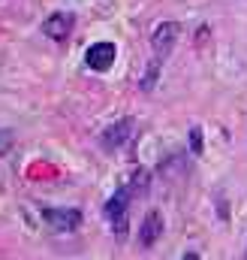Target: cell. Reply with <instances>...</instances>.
<instances>
[{"label":"cell","instance_id":"cell-3","mask_svg":"<svg viewBox=\"0 0 247 260\" xmlns=\"http://www.w3.org/2000/svg\"><path fill=\"white\" fill-rule=\"evenodd\" d=\"M115 58H118V49H115V43H97V46H91V49H88V55H85V64L91 67L94 73H106V70H112Z\"/></svg>","mask_w":247,"mask_h":260},{"label":"cell","instance_id":"cell-11","mask_svg":"<svg viewBox=\"0 0 247 260\" xmlns=\"http://www.w3.org/2000/svg\"><path fill=\"white\" fill-rule=\"evenodd\" d=\"M181 260H202V257H199L196 251H187V254H184V257H181Z\"/></svg>","mask_w":247,"mask_h":260},{"label":"cell","instance_id":"cell-2","mask_svg":"<svg viewBox=\"0 0 247 260\" xmlns=\"http://www.w3.org/2000/svg\"><path fill=\"white\" fill-rule=\"evenodd\" d=\"M43 218L58 233H69V230L81 227V212L78 209H43Z\"/></svg>","mask_w":247,"mask_h":260},{"label":"cell","instance_id":"cell-1","mask_svg":"<svg viewBox=\"0 0 247 260\" xmlns=\"http://www.w3.org/2000/svg\"><path fill=\"white\" fill-rule=\"evenodd\" d=\"M178 37H181V24H178V21H163V24H157V30L151 34V64H148L145 76H142V91H151V88H154V82H157L160 70L166 64V58L172 55V49H175V43H178Z\"/></svg>","mask_w":247,"mask_h":260},{"label":"cell","instance_id":"cell-7","mask_svg":"<svg viewBox=\"0 0 247 260\" xmlns=\"http://www.w3.org/2000/svg\"><path fill=\"white\" fill-rule=\"evenodd\" d=\"M160 233H163V215H160V212H148L145 221H142V230H139L142 248H151V245L160 239Z\"/></svg>","mask_w":247,"mask_h":260},{"label":"cell","instance_id":"cell-8","mask_svg":"<svg viewBox=\"0 0 247 260\" xmlns=\"http://www.w3.org/2000/svg\"><path fill=\"white\" fill-rule=\"evenodd\" d=\"M148 182H151V173L148 170H136V176L130 179V191H133V197H139V194H145L148 191Z\"/></svg>","mask_w":247,"mask_h":260},{"label":"cell","instance_id":"cell-9","mask_svg":"<svg viewBox=\"0 0 247 260\" xmlns=\"http://www.w3.org/2000/svg\"><path fill=\"white\" fill-rule=\"evenodd\" d=\"M190 151H193V157H202L205 154V133H202V127L190 130Z\"/></svg>","mask_w":247,"mask_h":260},{"label":"cell","instance_id":"cell-4","mask_svg":"<svg viewBox=\"0 0 247 260\" xmlns=\"http://www.w3.org/2000/svg\"><path fill=\"white\" fill-rule=\"evenodd\" d=\"M72 27H75L72 12H55V15H49V18L43 21V34L52 37V40H58V43H63V40L72 34Z\"/></svg>","mask_w":247,"mask_h":260},{"label":"cell","instance_id":"cell-5","mask_svg":"<svg viewBox=\"0 0 247 260\" xmlns=\"http://www.w3.org/2000/svg\"><path fill=\"white\" fill-rule=\"evenodd\" d=\"M130 200H133V191L124 188V191H118V194L106 203V215H109V221L115 224V233H124V218H127V206H130Z\"/></svg>","mask_w":247,"mask_h":260},{"label":"cell","instance_id":"cell-6","mask_svg":"<svg viewBox=\"0 0 247 260\" xmlns=\"http://www.w3.org/2000/svg\"><path fill=\"white\" fill-rule=\"evenodd\" d=\"M130 133H133V121H130V118L115 121L109 130H103V148H106V151H118L124 142L130 139Z\"/></svg>","mask_w":247,"mask_h":260},{"label":"cell","instance_id":"cell-12","mask_svg":"<svg viewBox=\"0 0 247 260\" xmlns=\"http://www.w3.org/2000/svg\"><path fill=\"white\" fill-rule=\"evenodd\" d=\"M244 260H247V251H244Z\"/></svg>","mask_w":247,"mask_h":260},{"label":"cell","instance_id":"cell-10","mask_svg":"<svg viewBox=\"0 0 247 260\" xmlns=\"http://www.w3.org/2000/svg\"><path fill=\"white\" fill-rule=\"evenodd\" d=\"M9 148H12V133L0 130V154H9Z\"/></svg>","mask_w":247,"mask_h":260}]
</instances>
